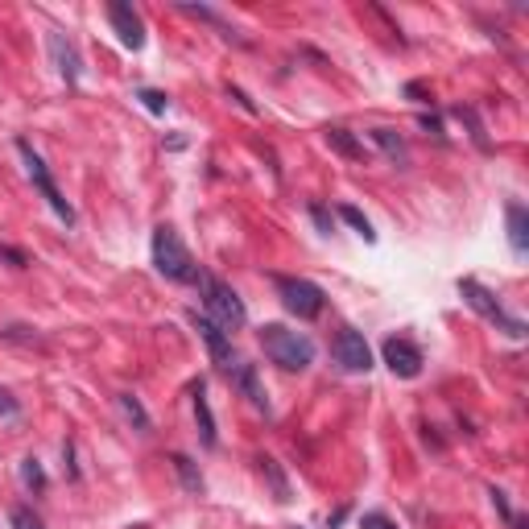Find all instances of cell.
I'll return each instance as SVG.
<instances>
[{
	"label": "cell",
	"instance_id": "6da1fadb",
	"mask_svg": "<svg viewBox=\"0 0 529 529\" xmlns=\"http://www.w3.org/2000/svg\"><path fill=\"white\" fill-rule=\"evenodd\" d=\"M257 339L265 347V356L273 364H281L286 372H303V368L314 364V344H311V335H303V331H290V327H281V323H265Z\"/></svg>",
	"mask_w": 529,
	"mask_h": 529
},
{
	"label": "cell",
	"instance_id": "7a4b0ae2",
	"mask_svg": "<svg viewBox=\"0 0 529 529\" xmlns=\"http://www.w3.org/2000/svg\"><path fill=\"white\" fill-rule=\"evenodd\" d=\"M153 269L162 273L166 281H178V286H186V281H199V265L195 257H191V249L183 244V236L174 232L170 224L153 227Z\"/></svg>",
	"mask_w": 529,
	"mask_h": 529
},
{
	"label": "cell",
	"instance_id": "3957f363",
	"mask_svg": "<svg viewBox=\"0 0 529 529\" xmlns=\"http://www.w3.org/2000/svg\"><path fill=\"white\" fill-rule=\"evenodd\" d=\"M195 286H199V294H203V306L216 314L211 323H219L224 331H240V327L249 323V311H244L240 294L232 290L227 281H219L216 273H203V269H199V281H195Z\"/></svg>",
	"mask_w": 529,
	"mask_h": 529
},
{
	"label": "cell",
	"instance_id": "277c9868",
	"mask_svg": "<svg viewBox=\"0 0 529 529\" xmlns=\"http://www.w3.org/2000/svg\"><path fill=\"white\" fill-rule=\"evenodd\" d=\"M17 153H21L25 174H30L33 191H38V195H42L46 203H50V211H55V216L63 219L66 227H71V224H75V207H71V203L63 199V191H58V183H55V174H50V166L42 162V153L33 149V145H30L25 137H17Z\"/></svg>",
	"mask_w": 529,
	"mask_h": 529
},
{
	"label": "cell",
	"instance_id": "5b68a950",
	"mask_svg": "<svg viewBox=\"0 0 529 529\" xmlns=\"http://www.w3.org/2000/svg\"><path fill=\"white\" fill-rule=\"evenodd\" d=\"M459 294H464V303L472 306L475 314H484L488 323L497 327V331H505L508 339H525V323H521V319H513V314H508L505 306L497 303V294L484 290V286H480L475 277H459Z\"/></svg>",
	"mask_w": 529,
	"mask_h": 529
},
{
	"label": "cell",
	"instance_id": "8992f818",
	"mask_svg": "<svg viewBox=\"0 0 529 529\" xmlns=\"http://www.w3.org/2000/svg\"><path fill=\"white\" fill-rule=\"evenodd\" d=\"M273 286H277V298L290 314H298V319H319V314H323L327 294L319 290L314 281H306V277H273Z\"/></svg>",
	"mask_w": 529,
	"mask_h": 529
},
{
	"label": "cell",
	"instance_id": "52a82bcc",
	"mask_svg": "<svg viewBox=\"0 0 529 529\" xmlns=\"http://www.w3.org/2000/svg\"><path fill=\"white\" fill-rule=\"evenodd\" d=\"M331 356L347 372H368L372 368V347H368V339L356 327H339V335H335V344H331Z\"/></svg>",
	"mask_w": 529,
	"mask_h": 529
},
{
	"label": "cell",
	"instance_id": "ba28073f",
	"mask_svg": "<svg viewBox=\"0 0 529 529\" xmlns=\"http://www.w3.org/2000/svg\"><path fill=\"white\" fill-rule=\"evenodd\" d=\"M191 327L199 331V339L207 344V352H211V364H219L224 372H232V364H236V347H232V335L224 331L219 323H211V314H191Z\"/></svg>",
	"mask_w": 529,
	"mask_h": 529
},
{
	"label": "cell",
	"instance_id": "9c48e42d",
	"mask_svg": "<svg viewBox=\"0 0 529 529\" xmlns=\"http://www.w3.org/2000/svg\"><path fill=\"white\" fill-rule=\"evenodd\" d=\"M380 356H385L393 377H401V380L422 377V364H426V360H422V347L410 344V339H401V335H389V339L380 344Z\"/></svg>",
	"mask_w": 529,
	"mask_h": 529
},
{
	"label": "cell",
	"instance_id": "30bf717a",
	"mask_svg": "<svg viewBox=\"0 0 529 529\" xmlns=\"http://www.w3.org/2000/svg\"><path fill=\"white\" fill-rule=\"evenodd\" d=\"M108 21H112V30L120 33V42L129 46V50H141V46H145V21H141V13L132 9V4L112 0V4H108Z\"/></svg>",
	"mask_w": 529,
	"mask_h": 529
},
{
	"label": "cell",
	"instance_id": "8fae6325",
	"mask_svg": "<svg viewBox=\"0 0 529 529\" xmlns=\"http://www.w3.org/2000/svg\"><path fill=\"white\" fill-rule=\"evenodd\" d=\"M227 377H232V389L249 401L252 410L269 414V393H265V385H260V377H257V364H244V360H236Z\"/></svg>",
	"mask_w": 529,
	"mask_h": 529
},
{
	"label": "cell",
	"instance_id": "7c38bea8",
	"mask_svg": "<svg viewBox=\"0 0 529 529\" xmlns=\"http://www.w3.org/2000/svg\"><path fill=\"white\" fill-rule=\"evenodd\" d=\"M46 46H50V58H55L58 75L66 79V83H79V75H83V58H79L75 42L71 38H63L58 30H50V38H46Z\"/></svg>",
	"mask_w": 529,
	"mask_h": 529
},
{
	"label": "cell",
	"instance_id": "4fadbf2b",
	"mask_svg": "<svg viewBox=\"0 0 529 529\" xmlns=\"http://www.w3.org/2000/svg\"><path fill=\"white\" fill-rule=\"evenodd\" d=\"M368 137H372V145H377L385 158H389L397 170H410L414 162V153H410V141L401 137L397 129H385V124H377V129H368Z\"/></svg>",
	"mask_w": 529,
	"mask_h": 529
},
{
	"label": "cell",
	"instance_id": "5bb4252c",
	"mask_svg": "<svg viewBox=\"0 0 529 529\" xmlns=\"http://www.w3.org/2000/svg\"><path fill=\"white\" fill-rule=\"evenodd\" d=\"M323 141L331 145V153H339V158H344V162H368L364 141H360L352 129H344V124H331V129L323 132Z\"/></svg>",
	"mask_w": 529,
	"mask_h": 529
},
{
	"label": "cell",
	"instance_id": "9a60e30c",
	"mask_svg": "<svg viewBox=\"0 0 529 529\" xmlns=\"http://www.w3.org/2000/svg\"><path fill=\"white\" fill-rule=\"evenodd\" d=\"M505 219H508V244H513L517 257H525L529 252V211H525V203H508Z\"/></svg>",
	"mask_w": 529,
	"mask_h": 529
},
{
	"label": "cell",
	"instance_id": "2e32d148",
	"mask_svg": "<svg viewBox=\"0 0 529 529\" xmlns=\"http://www.w3.org/2000/svg\"><path fill=\"white\" fill-rule=\"evenodd\" d=\"M257 467H260V475L269 480L273 500H277V505H290V500H294V488H290V480H286V472H281L277 459H273V455H257Z\"/></svg>",
	"mask_w": 529,
	"mask_h": 529
},
{
	"label": "cell",
	"instance_id": "e0dca14e",
	"mask_svg": "<svg viewBox=\"0 0 529 529\" xmlns=\"http://www.w3.org/2000/svg\"><path fill=\"white\" fill-rule=\"evenodd\" d=\"M195 422H199V443L211 451V447L219 443L216 434V414H211V405H207V393H203V380L195 385Z\"/></svg>",
	"mask_w": 529,
	"mask_h": 529
},
{
	"label": "cell",
	"instance_id": "ac0fdd59",
	"mask_svg": "<svg viewBox=\"0 0 529 529\" xmlns=\"http://www.w3.org/2000/svg\"><path fill=\"white\" fill-rule=\"evenodd\" d=\"M451 116L467 129V137H472L475 149H480V153H492V141H488V132H484V124H480V116H475V108H467V104H455Z\"/></svg>",
	"mask_w": 529,
	"mask_h": 529
},
{
	"label": "cell",
	"instance_id": "d6986e66",
	"mask_svg": "<svg viewBox=\"0 0 529 529\" xmlns=\"http://www.w3.org/2000/svg\"><path fill=\"white\" fill-rule=\"evenodd\" d=\"M116 405H120V414L129 418V426H132L137 434H149V431H153V418L145 414V405H141L137 393H116Z\"/></svg>",
	"mask_w": 529,
	"mask_h": 529
},
{
	"label": "cell",
	"instance_id": "ffe728a7",
	"mask_svg": "<svg viewBox=\"0 0 529 529\" xmlns=\"http://www.w3.org/2000/svg\"><path fill=\"white\" fill-rule=\"evenodd\" d=\"M170 464H174V472H178V484H183L191 497H199V492H203V472H199L195 459L178 451V455H170Z\"/></svg>",
	"mask_w": 529,
	"mask_h": 529
},
{
	"label": "cell",
	"instance_id": "44dd1931",
	"mask_svg": "<svg viewBox=\"0 0 529 529\" xmlns=\"http://www.w3.org/2000/svg\"><path fill=\"white\" fill-rule=\"evenodd\" d=\"M183 13H191V17H199V21H207V25H216V30H219V38H227V42L244 46V38H240V33L232 30V25H227L216 9H207V4H183Z\"/></svg>",
	"mask_w": 529,
	"mask_h": 529
},
{
	"label": "cell",
	"instance_id": "7402d4cb",
	"mask_svg": "<svg viewBox=\"0 0 529 529\" xmlns=\"http://www.w3.org/2000/svg\"><path fill=\"white\" fill-rule=\"evenodd\" d=\"M339 219H344V224H352V227H356V236H364L368 244L377 240V232H372V224H368V216H364V211H360V207L344 203V207H339Z\"/></svg>",
	"mask_w": 529,
	"mask_h": 529
},
{
	"label": "cell",
	"instance_id": "603a6c76",
	"mask_svg": "<svg viewBox=\"0 0 529 529\" xmlns=\"http://www.w3.org/2000/svg\"><path fill=\"white\" fill-rule=\"evenodd\" d=\"M21 484L25 488H33V492H46V472H42V464L38 459H21Z\"/></svg>",
	"mask_w": 529,
	"mask_h": 529
},
{
	"label": "cell",
	"instance_id": "cb8c5ba5",
	"mask_svg": "<svg viewBox=\"0 0 529 529\" xmlns=\"http://www.w3.org/2000/svg\"><path fill=\"white\" fill-rule=\"evenodd\" d=\"M137 99L153 112V116H162V112L170 108V96H166V91H158V87H137Z\"/></svg>",
	"mask_w": 529,
	"mask_h": 529
},
{
	"label": "cell",
	"instance_id": "d4e9b609",
	"mask_svg": "<svg viewBox=\"0 0 529 529\" xmlns=\"http://www.w3.org/2000/svg\"><path fill=\"white\" fill-rule=\"evenodd\" d=\"M13 529H46V525H42V517H38L33 508L17 505V508H13Z\"/></svg>",
	"mask_w": 529,
	"mask_h": 529
},
{
	"label": "cell",
	"instance_id": "484cf974",
	"mask_svg": "<svg viewBox=\"0 0 529 529\" xmlns=\"http://www.w3.org/2000/svg\"><path fill=\"white\" fill-rule=\"evenodd\" d=\"M311 219H314V227H319L323 236H331L335 232V219H331V211H327L323 203H311Z\"/></svg>",
	"mask_w": 529,
	"mask_h": 529
},
{
	"label": "cell",
	"instance_id": "4316f807",
	"mask_svg": "<svg viewBox=\"0 0 529 529\" xmlns=\"http://www.w3.org/2000/svg\"><path fill=\"white\" fill-rule=\"evenodd\" d=\"M488 497H492V508H497L500 517H505V521H513V508H508V492H505V488H497V484H492V488H488Z\"/></svg>",
	"mask_w": 529,
	"mask_h": 529
},
{
	"label": "cell",
	"instance_id": "83f0119b",
	"mask_svg": "<svg viewBox=\"0 0 529 529\" xmlns=\"http://www.w3.org/2000/svg\"><path fill=\"white\" fill-rule=\"evenodd\" d=\"M21 414V401L13 397L9 389H0V418H17Z\"/></svg>",
	"mask_w": 529,
	"mask_h": 529
},
{
	"label": "cell",
	"instance_id": "f1b7e54d",
	"mask_svg": "<svg viewBox=\"0 0 529 529\" xmlns=\"http://www.w3.org/2000/svg\"><path fill=\"white\" fill-rule=\"evenodd\" d=\"M360 529H397V525H393L385 513H364V517H360Z\"/></svg>",
	"mask_w": 529,
	"mask_h": 529
},
{
	"label": "cell",
	"instance_id": "f546056e",
	"mask_svg": "<svg viewBox=\"0 0 529 529\" xmlns=\"http://www.w3.org/2000/svg\"><path fill=\"white\" fill-rule=\"evenodd\" d=\"M224 91H227V96H232V99H236V104H240V108H244V112H249V116H257V112H260V108H257V104H252V99H249V96H244V91H240V87H232V83H227V87H224Z\"/></svg>",
	"mask_w": 529,
	"mask_h": 529
},
{
	"label": "cell",
	"instance_id": "4dcf8cb0",
	"mask_svg": "<svg viewBox=\"0 0 529 529\" xmlns=\"http://www.w3.org/2000/svg\"><path fill=\"white\" fill-rule=\"evenodd\" d=\"M418 124H422L426 132H431V137L447 141V129H443V120H439V116H418Z\"/></svg>",
	"mask_w": 529,
	"mask_h": 529
},
{
	"label": "cell",
	"instance_id": "1f68e13d",
	"mask_svg": "<svg viewBox=\"0 0 529 529\" xmlns=\"http://www.w3.org/2000/svg\"><path fill=\"white\" fill-rule=\"evenodd\" d=\"M0 335H4V339H21V344H33V339H38V335H33L30 327H21V323H13L9 331H0Z\"/></svg>",
	"mask_w": 529,
	"mask_h": 529
},
{
	"label": "cell",
	"instance_id": "d6a6232c",
	"mask_svg": "<svg viewBox=\"0 0 529 529\" xmlns=\"http://www.w3.org/2000/svg\"><path fill=\"white\" fill-rule=\"evenodd\" d=\"M63 459H66V475H71V480H79V467H75V447H71V443H63Z\"/></svg>",
	"mask_w": 529,
	"mask_h": 529
},
{
	"label": "cell",
	"instance_id": "836d02e7",
	"mask_svg": "<svg viewBox=\"0 0 529 529\" xmlns=\"http://www.w3.org/2000/svg\"><path fill=\"white\" fill-rule=\"evenodd\" d=\"M405 96H414L418 104H431V96H426V87H422V83H410V87H405Z\"/></svg>",
	"mask_w": 529,
	"mask_h": 529
},
{
	"label": "cell",
	"instance_id": "e575fe53",
	"mask_svg": "<svg viewBox=\"0 0 529 529\" xmlns=\"http://www.w3.org/2000/svg\"><path fill=\"white\" fill-rule=\"evenodd\" d=\"M508 525H513V529H529V521H525V517H513Z\"/></svg>",
	"mask_w": 529,
	"mask_h": 529
}]
</instances>
